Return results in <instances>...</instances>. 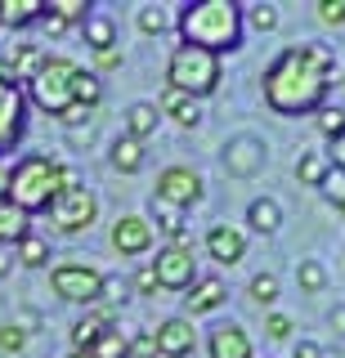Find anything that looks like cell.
I'll list each match as a JSON object with an SVG mask.
<instances>
[{
  "instance_id": "6da1fadb",
  "label": "cell",
  "mask_w": 345,
  "mask_h": 358,
  "mask_svg": "<svg viewBox=\"0 0 345 358\" xmlns=\"http://www.w3.org/2000/svg\"><path fill=\"white\" fill-rule=\"evenodd\" d=\"M332 85V50L323 45H292L265 72V103L278 117H305L318 112Z\"/></svg>"
},
{
  "instance_id": "7a4b0ae2",
  "label": "cell",
  "mask_w": 345,
  "mask_h": 358,
  "mask_svg": "<svg viewBox=\"0 0 345 358\" xmlns=\"http://www.w3.org/2000/svg\"><path fill=\"white\" fill-rule=\"evenodd\" d=\"M180 36L193 50L206 54H229L242 45V5L233 0H197V5L180 9Z\"/></svg>"
},
{
  "instance_id": "3957f363",
  "label": "cell",
  "mask_w": 345,
  "mask_h": 358,
  "mask_svg": "<svg viewBox=\"0 0 345 358\" xmlns=\"http://www.w3.org/2000/svg\"><path fill=\"white\" fill-rule=\"evenodd\" d=\"M68 188V166L54 162L45 152H31L9 171V193L5 206L23 210V215H36V210H50V201Z\"/></svg>"
},
{
  "instance_id": "277c9868",
  "label": "cell",
  "mask_w": 345,
  "mask_h": 358,
  "mask_svg": "<svg viewBox=\"0 0 345 358\" xmlns=\"http://www.w3.org/2000/svg\"><path fill=\"white\" fill-rule=\"evenodd\" d=\"M220 85V59L193 45H175L171 63H166V90H180L188 99H206Z\"/></svg>"
},
{
  "instance_id": "5b68a950",
  "label": "cell",
  "mask_w": 345,
  "mask_h": 358,
  "mask_svg": "<svg viewBox=\"0 0 345 358\" xmlns=\"http://www.w3.org/2000/svg\"><path fill=\"white\" fill-rule=\"evenodd\" d=\"M72 76H76V63L72 59H45L41 63V72L27 81L23 99H31L45 117H68V112L76 108L72 103Z\"/></svg>"
},
{
  "instance_id": "8992f818",
  "label": "cell",
  "mask_w": 345,
  "mask_h": 358,
  "mask_svg": "<svg viewBox=\"0 0 345 358\" xmlns=\"http://www.w3.org/2000/svg\"><path fill=\"white\" fill-rule=\"evenodd\" d=\"M50 287H54V296L68 300V305H99L104 273H99L94 264H85V260H63V264H54Z\"/></svg>"
},
{
  "instance_id": "52a82bcc",
  "label": "cell",
  "mask_w": 345,
  "mask_h": 358,
  "mask_svg": "<svg viewBox=\"0 0 345 358\" xmlns=\"http://www.w3.org/2000/svg\"><path fill=\"white\" fill-rule=\"evenodd\" d=\"M94 215H99V197L90 188H81V184H68L50 201V224L59 233H85L94 224Z\"/></svg>"
},
{
  "instance_id": "ba28073f",
  "label": "cell",
  "mask_w": 345,
  "mask_h": 358,
  "mask_svg": "<svg viewBox=\"0 0 345 358\" xmlns=\"http://www.w3.org/2000/svg\"><path fill=\"white\" fill-rule=\"evenodd\" d=\"M148 268H153V278H157L162 291H188V287L197 282V260H193V251L171 246V242L157 251V260H153Z\"/></svg>"
},
{
  "instance_id": "9c48e42d",
  "label": "cell",
  "mask_w": 345,
  "mask_h": 358,
  "mask_svg": "<svg viewBox=\"0 0 345 358\" xmlns=\"http://www.w3.org/2000/svg\"><path fill=\"white\" fill-rule=\"evenodd\" d=\"M157 201H166V206L175 210H188L202 201V175L188 171V166H171V171L157 175V193H153Z\"/></svg>"
},
{
  "instance_id": "30bf717a",
  "label": "cell",
  "mask_w": 345,
  "mask_h": 358,
  "mask_svg": "<svg viewBox=\"0 0 345 358\" xmlns=\"http://www.w3.org/2000/svg\"><path fill=\"white\" fill-rule=\"evenodd\" d=\"M23 126H27V99H23V85L0 81V152H14V148H18V139H23Z\"/></svg>"
},
{
  "instance_id": "8fae6325",
  "label": "cell",
  "mask_w": 345,
  "mask_h": 358,
  "mask_svg": "<svg viewBox=\"0 0 345 358\" xmlns=\"http://www.w3.org/2000/svg\"><path fill=\"white\" fill-rule=\"evenodd\" d=\"M113 251L121 260H135V255L153 251V220L143 215H117L113 224Z\"/></svg>"
},
{
  "instance_id": "7c38bea8",
  "label": "cell",
  "mask_w": 345,
  "mask_h": 358,
  "mask_svg": "<svg viewBox=\"0 0 345 358\" xmlns=\"http://www.w3.org/2000/svg\"><path fill=\"white\" fill-rule=\"evenodd\" d=\"M153 350L162 358H188L197 350V331L188 318H166L157 322V331H153Z\"/></svg>"
},
{
  "instance_id": "4fadbf2b",
  "label": "cell",
  "mask_w": 345,
  "mask_h": 358,
  "mask_svg": "<svg viewBox=\"0 0 345 358\" xmlns=\"http://www.w3.org/2000/svg\"><path fill=\"white\" fill-rule=\"evenodd\" d=\"M206 255L216 264H242V255H247V238H242V229H233V224H216V229L206 233Z\"/></svg>"
},
{
  "instance_id": "5bb4252c",
  "label": "cell",
  "mask_w": 345,
  "mask_h": 358,
  "mask_svg": "<svg viewBox=\"0 0 345 358\" xmlns=\"http://www.w3.org/2000/svg\"><path fill=\"white\" fill-rule=\"evenodd\" d=\"M225 300H229V291H225L220 278H197V282L188 287V296H184V318L193 322V318H202V313H216Z\"/></svg>"
},
{
  "instance_id": "9a60e30c",
  "label": "cell",
  "mask_w": 345,
  "mask_h": 358,
  "mask_svg": "<svg viewBox=\"0 0 345 358\" xmlns=\"http://www.w3.org/2000/svg\"><path fill=\"white\" fill-rule=\"evenodd\" d=\"M206 350H211V358H255V350H251V336L242 331L238 322H225V327H216V331H211Z\"/></svg>"
},
{
  "instance_id": "2e32d148",
  "label": "cell",
  "mask_w": 345,
  "mask_h": 358,
  "mask_svg": "<svg viewBox=\"0 0 345 358\" xmlns=\"http://www.w3.org/2000/svg\"><path fill=\"white\" fill-rule=\"evenodd\" d=\"M157 112H162V117H171L175 126H184V130L202 126V99H188V94H180V90H166Z\"/></svg>"
},
{
  "instance_id": "e0dca14e",
  "label": "cell",
  "mask_w": 345,
  "mask_h": 358,
  "mask_svg": "<svg viewBox=\"0 0 345 358\" xmlns=\"http://www.w3.org/2000/svg\"><path fill=\"white\" fill-rule=\"evenodd\" d=\"M108 327H113V313H108V309H94V313H85V318H76V322H72V350L90 354V345H94Z\"/></svg>"
},
{
  "instance_id": "ac0fdd59",
  "label": "cell",
  "mask_w": 345,
  "mask_h": 358,
  "mask_svg": "<svg viewBox=\"0 0 345 358\" xmlns=\"http://www.w3.org/2000/svg\"><path fill=\"white\" fill-rule=\"evenodd\" d=\"M50 59V54L45 50H41V45H31V41H23V45H14V50H9V67H14V81L18 85H27L31 81V76H36L41 72V63H45Z\"/></svg>"
},
{
  "instance_id": "d6986e66",
  "label": "cell",
  "mask_w": 345,
  "mask_h": 358,
  "mask_svg": "<svg viewBox=\"0 0 345 358\" xmlns=\"http://www.w3.org/2000/svg\"><path fill=\"white\" fill-rule=\"evenodd\" d=\"M45 14V0H0V27H27L41 22Z\"/></svg>"
},
{
  "instance_id": "ffe728a7",
  "label": "cell",
  "mask_w": 345,
  "mask_h": 358,
  "mask_svg": "<svg viewBox=\"0 0 345 358\" xmlns=\"http://www.w3.org/2000/svg\"><path fill=\"white\" fill-rule=\"evenodd\" d=\"M72 103L85 108V112H94L99 103H104V81H99V72L76 67V76H72Z\"/></svg>"
},
{
  "instance_id": "44dd1931",
  "label": "cell",
  "mask_w": 345,
  "mask_h": 358,
  "mask_svg": "<svg viewBox=\"0 0 345 358\" xmlns=\"http://www.w3.org/2000/svg\"><path fill=\"white\" fill-rule=\"evenodd\" d=\"M157 121H162V112L153 108V103H130V112H126V134L135 143H143V139H153V134H157Z\"/></svg>"
},
{
  "instance_id": "7402d4cb",
  "label": "cell",
  "mask_w": 345,
  "mask_h": 358,
  "mask_svg": "<svg viewBox=\"0 0 345 358\" xmlns=\"http://www.w3.org/2000/svg\"><path fill=\"white\" fill-rule=\"evenodd\" d=\"M113 171L139 175V171H143V143H135L130 134H121V139L113 143Z\"/></svg>"
},
{
  "instance_id": "603a6c76",
  "label": "cell",
  "mask_w": 345,
  "mask_h": 358,
  "mask_svg": "<svg viewBox=\"0 0 345 358\" xmlns=\"http://www.w3.org/2000/svg\"><path fill=\"white\" fill-rule=\"evenodd\" d=\"M247 224L255 233H274L278 224H283V206H278L274 197H255L251 206H247Z\"/></svg>"
},
{
  "instance_id": "cb8c5ba5",
  "label": "cell",
  "mask_w": 345,
  "mask_h": 358,
  "mask_svg": "<svg viewBox=\"0 0 345 358\" xmlns=\"http://www.w3.org/2000/svg\"><path fill=\"white\" fill-rule=\"evenodd\" d=\"M225 162H229V171H233V175H251L255 166L265 162V148H260L255 139H238V143H233V152L225 157Z\"/></svg>"
},
{
  "instance_id": "d4e9b609",
  "label": "cell",
  "mask_w": 345,
  "mask_h": 358,
  "mask_svg": "<svg viewBox=\"0 0 345 358\" xmlns=\"http://www.w3.org/2000/svg\"><path fill=\"white\" fill-rule=\"evenodd\" d=\"M14 260H18V264H27V268L50 264V242H45V238H36V233H23V238L14 242Z\"/></svg>"
},
{
  "instance_id": "484cf974",
  "label": "cell",
  "mask_w": 345,
  "mask_h": 358,
  "mask_svg": "<svg viewBox=\"0 0 345 358\" xmlns=\"http://www.w3.org/2000/svg\"><path fill=\"white\" fill-rule=\"evenodd\" d=\"M90 358H130V336L121 331V327H108L90 345Z\"/></svg>"
},
{
  "instance_id": "4316f807",
  "label": "cell",
  "mask_w": 345,
  "mask_h": 358,
  "mask_svg": "<svg viewBox=\"0 0 345 358\" xmlns=\"http://www.w3.org/2000/svg\"><path fill=\"white\" fill-rule=\"evenodd\" d=\"M328 171H332V166H328V152H300V162H296V179H300V184L318 188Z\"/></svg>"
},
{
  "instance_id": "83f0119b",
  "label": "cell",
  "mask_w": 345,
  "mask_h": 358,
  "mask_svg": "<svg viewBox=\"0 0 345 358\" xmlns=\"http://www.w3.org/2000/svg\"><path fill=\"white\" fill-rule=\"evenodd\" d=\"M85 41L94 45V54H99V50H113V45H117V27H113V18H104V14L85 18Z\"/></svg>"
},
{
  "instance_id": "f1b7e54d",
  "label": "cell",
  "mask_w": 345,
  "mask_h": 358,
  "mask_svg": "<svg viewBox=\"0 0 345 358\" xmlns=\"http://www.w3.org/2000/svg\"><path fill=\"white\" fill-rule=\"evenodd\" d=\"M27 233V215L14 206H0V246H14Z\"/></svg>"
},
{
  "instance_id": "f546056e",
  "label": "cell",
  "mask_w": 345,
  "mask_h": 358,
  "mask_svg": "<svg viewBox=\"0 0 345 358\" xmlns=\"http://www.w3.org/2000/svg\"><path fill=\"white\" fill-rule=\"evenodd\" d=\"M45 14H54L59 22H85L90 18V5H85V0H45Z\"/></svg>"
},
{
  "instance_id": "4dcf8cb0",
  "label": "cell",
  "mask_w": 345,
  "mask_h": 358,
  "mask_svg": "<svg viewBox=\"0 0 345 358\" xmlns=\"http://www.w3.org/2000/svg\"><path fill=\"white\" fill-rule=\"evenodd\" d=\"M251 300H255L260 309H269L274 300H278V278H274V273H255V278H251Z\"/></svg>"
},
{
  "instance_id": "1f68e13d",
  "label": "cell",
  "mask_w": 345,
  "mask_h": 358,
  "mask_svg": "<svg viewBox=\"0 0 345 358\" xmlns=\"http://www.w3.org/2000/svg\"><path fill=\"white\" fill-rule=\"evenodd\" d=\"M300 287H305L309 296H318V291L328 287V273H323L318 260H300Z\"/></svg>"
},
{
  "instance_id": "d6a6232c",
  "label": "cell",
  "mask_w": 345,
  "mask_h": 358,
  "mask_svg": "<svg viewBox=\"0 0 345 358\" xmlns=\"http://www.w3.org/2000/svg\"><path fill=\"white\" fill-rule=\"evenodd\" d=\"M318 130L328 134V139H341L345 134V112L341 108H318Z\"/></svg>"
},
{
  "instance_id": "836d02e7",
  "label": "cell",
  "mask_w": 345,
  "mask_h": 358,
  "mask_svg": "<svg viewBox=\"0 0 345 358\" xmlns=\"http://www.w3.org/2000/svg\"><path fill=\"white\" fill-rule=\"evenodd\" d=\"M139 31H143V36H162V31H166V14H162L157 5H143L139 9Z\"/></svg>"
},
{
  "instance_id": "e575fe53",
  "label": "cell",
  "mask_w": 345,
  "mask_h": 358,
  "mask_svg": "<svg viewBox=\"0 0 345 358\" xmlns=\"http://www.w3.org/2000/svg\"><path fill=\"white\" fill-rule=\"evenodd\" d=\"M323 193H328L332 201H337V206H345V171H337V166H332V171L328 175H323Z\"/></svg>"
},
{
  "instance_id": "d590c367",
  "label": "cell",
  "mask_w": 345,
  "mask_h": 358,
  "mask_svg": "<svg viewBox=\"0 0 345 358\" xmlns=\"http://www.w3.org/2000/svg\"><path fill=\"white\" fill-rule=\"evenodd\" d=\"M153 215H157V224H162V229H166V233H175V229H184V220H180V210H175V206H166V201H157V197H153Z\"/></svg>"
},
{
  "instance_id": "8d00e7d4",
  "label": "cell",
  "mask_w": 345,
  "mask_h": 358,
  "mask_svg": "<svg viewBox=\"0 0 345 358\" xmlns=\"http://www.w3.org/2000/svg\"><path fill=\"white\" fill-rule=\"evenodd\" d=\"M265 331H269V341H287V336L296 331V322L287 318V313H269V318H265Z\"/></svg>"
},
{
  "instance_id": "74e56055",
  "label": "cell",
  "mask_w": 345,
  "mask_h": 358,
  "mask_svg": "<svg viewBox=\"0 0 345 358\" xmlns=\"http://www.w3.org/2000/svg\"><path fill=\"white\" fill-rule=\"evenodd\" d=\"M251 27L255 31H274L278 27V9L274 5H251Z\"/></svg>"
},
{
  "instance_id": "f35d334b",
  "label": "cell",
  "mask_w": 345,
  "mask_h": 358,
  "mask_svg": "<svg viewBox=\"0 0 345 358\" xmlns=\"http://www.w3.org/2000/svg\"><path fill=\"white\" fill-rule=\"evenodd\" d=\"M318 18L328 22V27H341V22H345V0H323V5H318Z\"/></svg>"
},
{
  "instance_id": "ab89813d",
  "label": "cell",
  "mask_w": 345,
  "mask_h": 358,
  "mask_svg": "<svg viewBox=\"0 0 345 358\" xmlns=\"http://www.w3.org/2000/svg\"><path fill=\"white\" fill-rule=\"evenodd\" d=\"M23 345H27L23 327H0V350H23Z\"/></svg>"
},
{
  "instance_id": "60d3db41",
  "label": "cell",
  "mask_w": 345,
  "mask_h": 358,
  "mask_svg": "<svg viewBox=\"0 0 345 358\" xmlns=\"http://www.w3.org/2000/svg\"><path fill=\"white\" fill-rule=\"evenodd\" d=\"M99 300H126V282H117V278H104V291H99Z\"/></svg>"
},
{
  "instance_id": "b9f144b4",
  "label": "cell",
  "mask_w": 345,
  "mask_h": 358,
  "mask_svg": "<svg viewBox=\"0 0 345 358\" xmlns=\"http://www.w3.org/2000/svg\"><path fill=\"white\" fill-rule=\"evenodd\" d=\"M135 287L143 291V296H157V278H153V268H148V264H143V268H139V278H135Z\"/></svg>"
},
{
  "instance_id": "7bdbcfd3",
  "label": "cell",
  "mask_w": 345,
  "mask_h": 358,
  "mask_svg": "<svg viewBox=\"0 0 345 358\" xmlns=\"http://www.w3.org/2000/svg\"><path fill=\"white\" fill-rule=\"evenodd\" d=\"M328 166H337V171H345V134H341V139H332V152H328Z\"/></svg>"
},
{
  "instance_id": "ee69618b",
  "label": "cell",
  "mask_w": 345,
  "mask_h": 358,
  "mask_svg": "<svg viewBox=\"0 0 345 358\" xmlns=\"http://www.w3.org/2000/svg\"><path fill=\"white\" fill-rule=\"evenodd\" d=\"M94 67H121V50H117V45H113V50H99Z\"/></svg>"
},
{
  "instance_id": "f6af8a7d",
  "label": "cell",
  "mask_w": 345,
  "mask_h": 358,
  "mask_svg": "<svg viewBox=\"0 0 345 358\" xmlns=\"http://www.w3.org/2000/svg\"><path fill=\"white\" fill-rule=\"evenodd\" d=\"M14 246H0V278H9V273H14Z\"/></svg>"
},
{
  "instance_id": "bcb514c9",
  "label": "cell",
  "mask_w": 345,
  "mask_h": 358,
  "mask_svg": "<svg viewBox=\"0 0 345 358\" xmlns=\"http://www.w3.org/2000/svg\"><path fill=\"white\" fill-rule=\"evenodd\" d=\"M292 358H323V350H318L314 341H300L296 350H292Z\"/></svg>"
},
{
  "instance_id": "7dc6e473",
  "label": "cell",
  "mask_w": 345,
  "mask_h": 358,
  "mask_svg": "<svg viewBox=\"0 0 345 358\" xmlns=\"http://www.w3.org/2000/svg\"><path fill=\"white\" fill-rule=\"evenodd\" d=\"M41 22H45V31H50V36H59V31H68V22H59L54 14H41Z\"/></svg>"
},
{
  "instance_id": "c3c4849f",
  "label": "cell",
  "mask_w": 345,
  "mask_h": 358,
  "mask_svg": "<svg viewBox=\"0 0 345 358\" xmlns=\"http://www.w3.org/2000/svg\"><path fill=\"white\" fill-rule=\"evenodd\" d=\"M5 193H9V171L0 166V206H5Z\"/></svg>"
},
{
  "instance_id": "681fc988",
  "label": "cell",
  "mask_w": 345,
  "mask_h": 358,
  "mask_svg": "<svg viewBox=\"0 0 345 358\" xmlns=\"http://www.w3.org/2000/svg\"><path fill=\"white\" fill-rule=\"evenodd\" d=\"M68 358H90V354H81V350H72V354H68Z\"/></svg>"
},
{
  "instance_id": "f907efd6",
  "label": "cell",
  "mask_w": 345,
  "mask_h": 358,
  "mask_svg": "<svg viewBox=\"0 0 345 358\" xmlns=\"http://www.w3.org/2000/svg\"><path fill=\"white\" fill-rule=\"evenodd\" d=\"M153 358H162V354H153Z\"/></svg>"
},
{
  "instance_id": "816d5d0a",
  "label": "cell",
  "mask_w": 345,
  "mask_h": 358,
  "mask_svg": "<svg viewBox=\"0 0 345 358\" xmlns=\"http://www.w3.org/2000/svg\"><path fill=\"white\" fill-rule=\"evenodd\" d=\"M341 90H345V81H341Z\"/></svg>"
},
{
  "instance_id": "f5cc1de1",
  "label": "cell",
  "mask_w": 345,
  "mask_h": 358,
  "mask_svg": "<svg viewBox=\"0 0 345 358\" xmlns=\"http://www.w3.org/2000/svg\"><path fill=\"white\" fill-rule=\"evenodd\" d=\"M341 210H345V206H341Z\"/></svg>"
}]
</instances>
